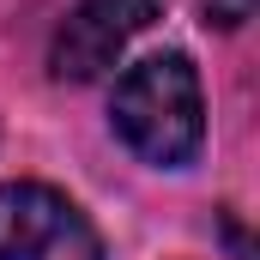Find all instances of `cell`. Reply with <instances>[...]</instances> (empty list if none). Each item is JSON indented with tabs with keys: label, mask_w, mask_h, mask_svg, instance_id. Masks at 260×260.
Here are the masks:
<instances>
[{
	"label": "cell",
	"mask_w": 260,
	"mask_h": 260,
	"mask_svg": "<svg viewBox=\"0 0 260 260\" xmlns=\"http://www.w3.org/2000/svg\"><path fill=\"white\" fill-rule=\"evenodd\" d=\"M206 12H212L218 24H242V18L254 12V0H206Z\"/></svg>",
	"instance_id": "obj_4"
},
{
	"label": "cell",
	"mask_w": 260,
	"mask_h": 260,
	"mask_svg": "<svg viewBox=\"0 0 260 260\" xmlns=\"http://www.w3.org/2000/svg\"><path fill=\"white\" fill-rule=\"evenodd\" d=\"M0 260H103L91 218L49 182L0 188Z\"/></svg>",
	"instance_id": "obj_2"
},
{
	"label": "cell",
	"mask_w": 260,
	"mask_h": 260,
	"mask_svg": "<svg viewBox=\"0 0 260 260\" xmlns=\"http://www.w3.org/2000/svg\"><path fill=\"white\" fill-rule=\"evenodd\" d=\"M157 18V0H79L67 12V24L55 30L49 49V73L61 85H91L121 61L133 37Z\"/></svg>",
	"instance_id": "obj_3"
},
{
	"label": "cell",
	"mask_w": 260,
	"mask_h": 260,
	"mask_svg": "<svg viewBox=\"0 0 260 260\" xmlns=\"http://www.w3.org/2000/svg\"><path fill=\"white\" fill-rule=\"evenodd\" d=\"M109 121L121 133V145L139 151L157 170H182L206 139V97H200V73L188 55H151L121 73L115 97H109Z\"/></svg>",
	"instance_id": "obj_1"
}]
</instances>
